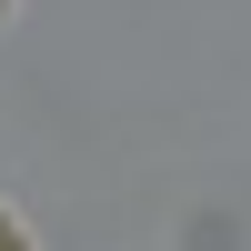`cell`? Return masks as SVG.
I'll return each instance as SVG.
<instances>
[{
	"label": "cell",
	"instance_id": "obj_1",
	"mask_svg": "<svg viewBox=\"0 0 251 251\" xmlns=\"http://www.w3.org/2000/svg\"><path fill=\"white\" fill-rule=\"evenodd\" d=\"M0 251H30V241H20V231H10V221H0Z\"/></svg>",
	"mask_w": 251,
	"mask_h": 251
}]
</instances>
